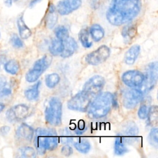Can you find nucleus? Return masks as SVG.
I'll return each mask as SVG.
<instances>
[{"mask_svg": "<svg viewBox=\"0 0 158 158\" xmlns=\"http://www.w3.org/2000/svg\"><path fill=\"white\" fill-rule=\"evenodd\" d=\"M140 9V0H112L106 12V18L113 25H122L133 20Z\"/></svg>", "mask_w": 158, "mask_h": 158, "instance_id": "f257e3e1", "label": "nucleus"}, {"mask_svg": "<svg viewBox=\"0 0 158 158\" xmlns=\"http://www.w3.org/2000/svg\"><path fill=\"white\" fill-rule=\"evenodd\" d=\"M33 136L34 146L40 155L44 154L46 150L55 149L59 143V137L53 128H38Z\"/></svg>", "mask_w": 158, "mask_h": 158, "instance_id": "f03ea898", "label": "nucleus"}, {"mask_svg": "<svg viewBox=\"0 0 158 158\" xmlns=\"http://www.w3.org/2000/svg\"><path fill=\"white\" fill-rule=\"evenodd\" d=\"M114 104V95L109 92L99 93L91 102L87 110L88 116L93 119L105 117Z\"/></svg>", "mask_w": 158, "mask_h": 158, "instance_id": "7ed1b4c3", "label": "nucleus"}, {"mask_svg": "<svg viewBox=\"0 0 158 158\" xmlns=\"http://www.w3.org/2000/svg\"><path fill=\"white\" fill-rule=\"evenodd\" d=\"M62 104L57 97H52L49 100L44 110L46 122L52 126H60L62 123Z\"/></svg>", "mask_w": 158, "mask_h": 158, "instance_id": "20e7f679", "label": "nucleus"}, {"mask_svg": "<svg viewBox=\"0 0 158 158\" xmlns=\"http://www.w3.org/2000/svg\"><path fill=\"white\" fill-rule=\"evenodd\" d=\"M52 57L49 54H46L37 60L33 64V67L26 73L25 79L28 82L36 81L42 73L50 66Z\"/></svg>", "mask_w": 158, "mask_h": 158, "instance_id": "39448f33", "label": "nucleus"}, {"mask_svg": "<svg viewBox=\"0 0 158 158\" xmlns=\"http://www.w3.org/2000/svg\"><path fill=\"white\" fill-rule=\"evenodd\" d=\"M92 98L83 91L78 93L67 102V107L73 110L85 112L87 110Z\"/></svg>", "mask_w": 158, "mask_h": 158, "instance_id": "423d86ee", "label": "nucleus"}, {"mask_svg": "<svg viewBox=\"0 0 158 158\" xmlns=\"http://www.w3.org/2000/svg\"><path fill=\"white\" fill-rule=\"evenodd\" d=\"M104 84V78L101 75H96L86 81L82 91L91 98H93L101 93Z\"/></svg>", "mask_w": 158, "mask_h": 158, "instance_id": "0eeeda50", "label": "nucleus"}, {"mask_svg": "<svg viewBox=\"0 0 158 158\" xmlns=\"http://www.w3.org/2000/svg\"><path fill=\"white\" fill-rule=\"evenodd\" d=\"M157 62H154L148 65L146 69V73L144 75V80L141 86L144 92H147L152 89L157 80ZM143 91L142 92L143 93Z\"/></svg>", "mask_w": 158, "mask_h": 158, "instance_id": "6e6552de", "label": "nucleus"}, {"mask_svg": "<svg viewBox=\"0 0 158 158\" xmlns=\"http://www.w3.org/2000/svg\"><path fill=\"white\" fill-rule=\"evenodd\" d=\"M110 49L106 45H102L96 50L87 54L86 62L92 65H97L104 62L110 56Z\"/></svg>", "mask_w": 158, "mask_h": 158, "instance_id": "1a4fd4ad", "label": "nucleus"}, {"mask_svg": "<svg viewBox=\"0 0 158 158\" xmlns=\"http://www.w3.org/2000/svg\"><path fill=\"white\" fill-rule=\"evenodd\" d=\"M143 98V93L136 88L125 90L122 93L123 106L128 109L134 108Z\"/></svg>", "mask_w": 158, "mask_h": 158, "instance_id": "9d476101", "label": "nucleus"}, {"mask_svg": "<svg viewBox=\"0 0 158 158\" xmlns=\"http://www.w3.org/2000/svg\"><path fill=\"white\" fill-rule=\"evenodd\" d=\"M122 80L125 85L129 87H141L144 80V75L139 70H131L122 74Z\"/></svg>", "mask_w": 158, "mask_h": 158, "instance_id": "9b49d317", "label": "nucleus"}, {"mask_svg": "<svg viewBox=\"0 0 158 158\" xmlns=\"http://www.w3.org/2000/svg\"><path fill=\"white\" fill-rule=\"evenodd\" d=\"M30 114V108L25 104H20L10 108L6 112L9 122H17L26 118Z\"/></svg>", "mask_w": 158, "mask_h": 158, "instance_id": "f8f14e48", "label": "nucleus"}, {"mask_svg": "<svg viewBox=\"0 0 158 158\" xmlns=\"http://www.w3.org/2000/svg\"><path fill=\"white\" fill-rule=\"evenodd\" d=\"M81 0H61L57 4V10L62 15L70 14L81 5Z\"/></svg>", "mask_w": 158, "mask_h": 158, "instance_id": "ddd939ff", "label": "nucleus"}, {"mask_svg": "<svg viewBox=\"0 0 158 158\" xmlns=\"http://www.w3.org/2000/svg\"><path fill=\"white\" fill-rule=\"evenodd\" d=\"M138 133V128L136 124L133 122H129L123 127L121 137L125 143H133L137 138Z\"/></svg>", "mask_w": 158, "mask_h": 158, "instance_id": "4468645a", "label": "nucleus"}, {"mask_svg": "<svg viewBox=\"0 0 158 158\" xmlns=\"http://www.w3.org/2000/svg\"><path fill=\"white\" fill-rule=\"evenodd\" d=\"M34 130L27 123H22L17 130V137L20 140L25 141H31L34 135Z\"/></svg>", "mask_w": 158, "mask_h": 158, "instance_id": "2eb2a0df", "label": "nucleus"}, {"mask_svg": "<svg viewBox=\"0 0 158 158\" xmlns=\"http://www.w3.org/2000/svg\"><path fill=\"white\" fill-rule=\"evenodd\" d=\"M62 42L64 48L60 56L64 58L69 57L76 51L78 48V44L76 41L70 36L62 41Z\"/></svg>", "mask_w": 158, "mask_h": 158, "instance_id": "dca6fc26", "label": "nucleus"}, {"mask_svg": "<svg viewBox=\"0 0 158 158\" xmlns=\"http://www.w3.org/2000/svg\"><path fill=\"white\" fill-rule=\"evenodd\" d=\"M140 52V46L135 44L130 47L125 55V62L127 65H132L135 63Z\"/></svg>", "mask_w": 158, "mask_h": 158, "instance_id": "f3484780", "label": "nucleus"}, {"mask_svg": "<svg viewBox=\"0 0 158 158\" xmlns=\"http://www.w3.org/2000/svg\"><path fill=\"white\" fill-rule=\"evenodd\" d=\"M73 146L75 149L81 153L86 154L91 149V144L89 141L84 138H77L75 139L72 140Z\"/></svg>", "mask_w": 158, "mask_h": 158, "instance_id": "a211bd4d", "label": "nucleus"}, {"mask_svg": "<svg viewBox=\"0 0 158 158\" xmlns=\"http://www.w3.org/2000/svg\"><path fill=\"white\" fill-rule=\"evenodd\" d=\"M17 25L21 38L25 40L28 38L31 35V31L25 24L23 16H20L18 18L17 20Z\"/></svg>", "mask_w": 158, "mask_h": 158, "instance_id": "6ab92c4d", "label": "nucleus"}, {"mask_svg": "<svg viewBox=\"0 0 158 158\" xmlns=\"http://www.w3.org/2000/svg\"><path fill=\"white\" fill-rule=\"evenodd\" d=\"M12 93V88L7 79L0 75V98L7 97Z\"/></svg>", "mask_w": 158, "mask_h": 158, "instance_id": "aec40b11", "label": "nucleus"}, {"mask_svg": "<svg viewBox=\"0 0 158 158\" xmlns=\"http://www.w3.org/2000/svg\"><path fill=\"white\" fill-rule=\"evenodd\" d=\"M89 33L94 41H99L104 36V30L98 24H93L89 28Z\"/></svg>", "mask_w": 158, "mask_h": 158, "instance_id": "412c9836", "label": "nucleus"}, {"mask_svg": "<svg viewBox=\"0 0 158 158\" xmlns=\"http://www.w3.org/2000/svg\"><path fill=\"white\" fill-rule=\"evenodd\" d=\"M41 82L39 81L36 84L26 89L24 92L26 98L30 101H33L36 99L39 96V88L40 86Z\"/></svg>", "mask_w": 158, "mask_h": 158, "instance_id": "4be33fe9", "label": "nucleus"}, {"mask_svg": "<svg viewBox=\"0 0 158 158\" xmlns=\"http://www.w3.org/2000/svg\"><path fill=\"white\" fill-rule=\"evenodd\" d=\"M63 42L62 41L56 38L52 40L49 45V51L52 55L59 56L61 54L63 51Z\"/></svg>", "mask_w": 158, "mask_h": 158, "instance_id": "5701e85b", "label": "nucleus"}, {"mask_svg": "<svg viewBox=\"0 0 158 158\" xmlns=\"http://www.w3.org/2000/svg\"><path fill=\"white\" fill-rule=\"evenodd\" d=\"M128 151L122 137L118 136L115 139L114 142V152L116 155L122 156Z\"/></svg>", "mask_w": 158, "mask_h": 158, "instance_id": "b1692460", "label": "nucleus"}, {"mask_svg": "<svg viewBox=\"0 0 158 158\" xmlns=\"http://www.w3.org/2000/svg\"><path fill=\"white\" fill-rule=\"evenodd\" d=\"M4 66L5 70L11 75L17 74L20 70V65L19 62L14 59H12L6 62Z\"/></svg>", "mask_w": 158, "mask_h": 158, "instance_id": "393cba45", "label": "nucleus"}, {"mask_svg": "<svg viewBox=\"0 0 158 158\" xmlns=\"http://www.w3.org/2000/svg\"><path fill=\"white\" fill-rule=\"evenodd\" d=\"M136 31V27L135 25H130L123 28L122 35L125 40L129 41L135 36Z\"/></svg>", "mask_w": 158, "mask_h": 158, "instance_id": "a878e982", "label": "nucleus"}, {"mask_svg": "<svg viewBox=\"0 0 158 158\" xmlns=\"http://www.w3.org/2000/svg\"><path fill=\"white\" fill-rule=\"evenodd\" d=\"M78 38L82 46L86 48H89L93 44L92 41L89 40V32L85 28L80 30L78 34Z\"/></svg>", "mask_w": 158, "mask_h": 158, "instance_id": "bb28decb", "label": "nucleus"}, {"mask_svg": "<svg viewBox=\"0 0 158 158\" xmlns=\"http://www.w3.org/2000/svg\"><path fill=\"white\" fill-rule=\"evenodd\" d=\"M146 118H148V124L149 126H154L157 124L158 118V110L157 106L150 107Z\"/></svg>", "mask_w": 158, "mask_h": 158, "instance_id": "cd10ccee", "label": "nucleus"}, {"mask_svg": "<svg viewBox=\"0 0 158 158\" xmlns=\"http://www.w3.org/2000/svg\"><path fill=\"white\" fill-rule=\"evenodd\" d=\"M60 81V77L57 73H52L48 75L45 78L46 85L49 88H54Z\"/></svg>", "mask_w": 158, "mask_h": 158, "instance_id": "c85d7f7f", "label": "nucleus"}, {"mask_svg": "<svg viewBox=\"0 0 158 158\" xmlns=\"http://www.w3.org/2000/svg\"><path fill=\"white\" fill-rule=\"evenodd\" d=\"M158 130L156 127L152 128L148 136V140L149 144L156 149L158 147Z\"/></svg>", "mask_w": 158, "mask_h": 158, "instance_id": "c756f323", "label": "nucleus"}, {"mask_svg": "<svg viewBox=\"0 0 158 158\" xmlns=\"http://www.w3.org/2000/svg\"><path fill=\"white\" fill-rule=\"evenodd\" d=\"M54 33L56 38L61 41H64L69 36V33L67 28L62 25H60L56 28Z\"/></svg>", "mask_w": 158, "mask_h": 158, "instance_id": "7c9ffc66", "label": "nucleus"}, {"mask_svg": "<svg viewBox=\"0 0 158 158\" xmlns=\"http://www.w3.org/2000/svg\"><path fill=\"white\" fill-rule=\"evenodd\" d=\"M61 133L62 134L60 135V137L59 138V141H60L62 144H67L72 141L73 138L67 128L63 129L61 131Z\"/></svg>", "mask_w": 158, "mask_h": 158, "instance_id": "2f4dec72", "label": "nucleus"}, {"mask_svg": "<svg viewBox=\"0 0 158 158\" xmlns=\"http://www.w3.org/2000/svg\"><path fill=\"white\" fill-rule=\"evenodd\" d=\"M149 108H150L149 102L148 101L142 104L138 111V115L139 118L141 119L146 118L149 110Z\"/></svg>", "mask_w": 158, "mask_h": 158, "instance_id": "473e14b6", "label": "nucleus"}, {"mask_svg": "<svg viewBox=\"0 0 158 158\" xmlns=\"http://www.w3.org/2000/svg\"><path fill=\"white\" fill-rule=\"evenodd\" d=\"M20 152L21 154V156L23 157L32 158L36 157V152L31 147H23L20 149Z\"/></svg>", "mask_w": 158, "mask_h": 158, "instance_id": "72a5a7b5", "label": "nucleus"}, {"mask_svg": "<svg viewBox=\"0 0 158 158\" xmlns=\"http://www.w3.org/2000/svg\"><path fill=\"white\" fill-rule=\"evenodd\" d=\"M57 20V15L55 11L49 12L46 17V25L49 28H52Z\"/></svg>", "mask_w": 158, "mask_h": 158, "instance_id": "f704fd0d", "label": "nucleus"}, {"mask_svg": "<svg viewBox=\"0 0 158 158\" xmlns=\"http://www.w3.org/2000/svg\"><path fill=\"white\" fill-rule=\"evenodd\" d=\"M10 42L12 45L15 48H22L23 47L24 44L22 40L16 34H13L10 38Z\"/></svg>", "mask_w": 158, "mask_h": 158, "instance_id": "c9c22d12", "label": "nucleus"}, {"mask_svg": "<svg viewBox=\"0 0 158 158\" xmlns=\"http://www.w3.org/2000/svg\"><path fill=\"white\" fill-rule=\"evenodd\" d=\"M86 130V127L85 126V123L83 120H80V121H78V127L77 128L75 129V133L78 135H80L82 134L83 133H84Z\"/></svg>", "mask_w": 158, "mask_h": 158, "instance_id": "e433bc0d", "label": "nucleus"}, {"mask_svg": "<svg viewBox=\"0 0 158 158\" xmlns=\"http://www.w3.org/2000/svg\"><path fill=\"white\" fill-rule=\"evenodd\" d=\"M61 153L65 156H69L73 153V149L69 145H65L61 149Z\"/></svg>", "mask_w": 158, "mask_h": 158, "instance_id": "4c0bfd02", "label": "nucleus"}, {"mask_svg": "<svg viewBox=\"0 0 158 158\" xmlns=\"http://www.w3.org/2000/svg\"><path fill=\"white\" fill-rule=\"evenodd\" d=\"M10 131V127L8 126H3L0 128V132L2 135H5Z\"/></svg>", "mask_w": 158, "mask_h": 158, "instance_id": "58836bf2", "label": "nucleus"}, {"mask_svg": "<svg viewBox=\"0 0 158 158\" xmlns=\"http://www.w3.org/2000/svg\"><path fill=\"white\" fill-rule=\"evenodd\" d=\"M6 57L4 55H0V69L6 63Z\"/></svg>", "mask_w": 158, "mask_h": 158, "instance_id": "ea45409f", "label": "nucleus"}, {"mask_svg": "<svg viewBox=\"0 0 158 158\" xmlns=\"http://www.w3.org/2000/svg\"><path fill=\"white\" fill-rule=\"evenodd\" d=\"M13 0H4V4L7 7H10L12 5Z\"/></svg>", "mask_w": 158, "mask_h": 158, "instance_id": "a19ab883", "label": "nucleus"}, {"mask_svg": "<svg viewBox=\"0 0 158 158\" xmlns=\"http://www.w3.org/2000/svg\"><path fill=\"white\" fill-rule=\"evenodd\" d=\"M40 0H32L30 3V6L33 7L35 4H36L38 2H39Z\"/></svg>", "mask_w": 158, "mask_h": 158, "instance_id": "79ce46f5", "label": "nucleus"}, {"mask_svg": "<svg viewBox=\"0 0 158 158\" xmlns=\"http://www.w3.org/2000/svg\"><path fill=\"white\" fill-rule=\"evenodd\" d=\"M4 107H5L4 105H3L2 104L0 103V112H2V111L4 110Z\"/></svg>", "mask_w": 158, "mask_h": 158, "instance_id": "37998d69", "label": "nucleus"}, {"mask_svg": "<svg viewBox=\"0 0 158 158\" xmlns=\"http://www.w3.org/2000/svg\"><path fill=\"white\" fill-rule=\"evenodd\" d=\"M15 1H19V0H14Z\"/></svg>", "mask_w": 158, "mask_h": 158, "instance_id": "c03bdc74", "label": "nucleus"}, {"mask_svg": "<svg viewBox=\"0 0 158 158\" xmlns=\"http://www.w3.org/2000/svg\"><path fill=\"white\" fill-rule=\"evenodd\" d=\"M0 37H1V33H0Z\"/></svg>", "mask_w": 158, "mask_h": 158, "instance_id": "a18cd8bd", "label": "nucleus"}]
</instances>
